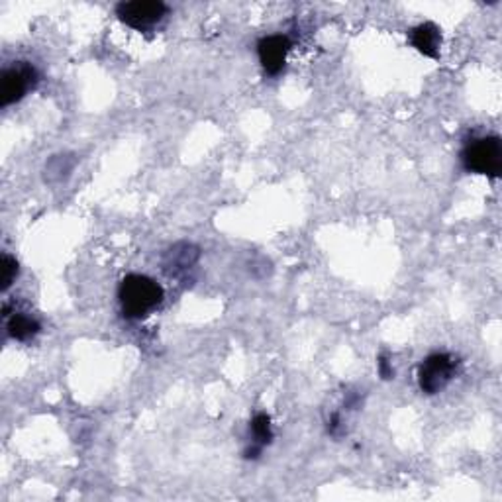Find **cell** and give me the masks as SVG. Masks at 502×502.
Masks as SVG:
<instances>
[{
	"label": "cell",
	"instance_id": "7a4b0ae2",
	"mask_svg": "<svg viewBox=\"0 0 502 502\" xmlns=\"http://www.w3.org/2000/svg\"><path fill=\"white\" fill-rule=\"evenodd\" d=\"M465 171L498 179L502 173V142L498 136L473 137L461 152Z\"/></svg>",
	"mask_w": 502,
	"mask_h": 502
},
{
	"label": "cell",
	"instance_id": "30bf717a",
	"mask_svg": "<svg viewBox=\"0 0 502 502\" xmlns=\"http://www.w3.org/2000/svg\"><path fill=\"white\" fill-rule=\"evenodd\" d=\"M42 324L22 312H14L6 322V333L16 341H30L38 336Z\"/></svg>",
	"mask_w": 502,
	"mask_h": 502
},
{
	"label": "cell",
	"instance_id": "7c38bea8",
	"mask_svg": "<svg viewBox=\"0 0 502 502\" xmlns=\"http://www.w3.org/2000/svg\"><path fill=\"white\" fill-rule=\"evenodd\" d=\"M377 367H379V375L383 380H390V379H395V369H393V364H390V359L387 353H380L379 356V361H377Z\"/></svg>",
	"mask_w": 502,
	"mask_h": 502
},
{
	"label": "cell",
	"instance_id": "277c9868",
	"mask_svg": "<svg viewBox=\"0 0 502 502\" xmlns=\"http://www.w3.org/2000/svg\"><path fill=\"white\" fill-rule=\"evenodd\" d=\"M38 71L27 61H18L3 71L0 77V106L6 108L20 102L27 92L38 85Z\"/></svg>",
	"mask_w": 502,
	"mask_h": 502
},
{
	"label": "cell",
	"instance_id": "6da1fadb",
	"mask_svg": "<svg viewBox=\"0 0 502 502\" xmlns=\"http://www.w3.org/2000/svg\"><path fill=\"white\" fill-rule=\"evenodd\" d=\"M163 286L152 277L132 273L126 275L118 286V302L129 320H142L163 302Z\"/></svg>",
	"mask_w": 502,
	"mask_h": 502
},
{
	"label": "cell",
	"instance_id": "9c48e42d",
	"mask_svg": "<svg viewBox=\"0 0 502 502\" xmlns=\"http://www.w3.org/2000/svg\"><path fill=\"white\" fill-rule=\"evenodd\" d=\"M197 262H199V247H194L192 244H176L167 251L165 269L167 273L179 275L181 271H187V269L197 265Z\"/></svg>",
	"mask_w": 502,
	"mask_h": 502
},
{
	"label": "cell",
	"instance_id": "5b68a950",
	"mask_svg": "<svg viewBox=\"0 0 502 502\" xmlns=\"http://www.w3.org/2000/svg\"><path fill=\"white\" fill-rule=\"evenodd\" d=\"M169 14V6L161 0H129L116 4L118 20L137 32L152 30Z\"/></svg>",
	"mask_w": 502,
	"mask_h": 502
},
{
	"label": "cell",
	"instance_id": "3957f363",
	"mask_svg": "<svg viewBox=\"0 0 502 502\" xmlns=\"http://www.w3.org/2000/svg\"><path fill=\"white\" fill-rule=\"evenodd\" d=\"M461 361L451 353H432L418 367V387L424 395H438L458 375Z\"/></svg>",
	"mask_w": 502,
	"mask_h": 502
},
{
	"label": "cell",
	"instance_id": "8992f818",
	"mask_svg": "<svg viewBox=\"0 0 502 502\" xmlns=\"http://www.w3.org/2000/svg\"><path fill=\"white\" fill-rule=\"evenodd\" d=\"M291 48H293V42L289 40V35H283V34L265 35V38L259 40L257 58L267 75L275 77L285 69L286 55H289Z\"/></svg>",
	"mask_w": 502,
	"mask_h": 502
},
{
	"label": "cell",
	"instance_id": "ba28073f",
	"mask_svg": "<svg viewBox=\"0 0 502 502\" xmlns=\"http://www.w3.org/2000/svg\"><path fill=\"white\" fill-rule=\"evenodd\" d=\"M249 432H251V445L246 450V459H257L269 443L273 442V427H271V416L265 412H259L249 422Z\"/></svg>",
	"mask_w": 502,
	"mask_h": 502
},
{
	"label": "cell",
	"instance_id": "52a82bcc",
	"mask_svg": "<svg viewBox=\"0 0 502 502\" xmlns=\"http://www.w3.org/2000/svg\"><path fill=\"white\" fill-rule=\"evenodd\" d=\"M411 43L426 58L440 59L442 30L434 22H424L411 30Z\"/></svg>",
	"mask_w": 502,
	"mask_h": 502
},
{
	"label": "cell",
	"instance_id": "8fae6325",
	"mask_svg": "<svg viewBox=\"0 0 502 502\" xmlns=\"http://www.w3.org/2000/svg\"><path fill=\"white\" fill-rule=\"evenodd\" d=\"M0 289H3V293H6L8 289H11L12 283L16 281V277L18 273H20V265H18L16 259L11 255V254H3V262H0Z\"/></svg>",
	"mask_w": 502,
	"mask_h": 502
}]
</instances>
